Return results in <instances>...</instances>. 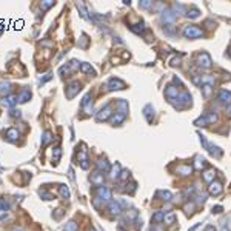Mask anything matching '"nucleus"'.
Wrapping results in <instances>:
<instances>
[{
	"mask_svg": "<svg viewBox=\"0 0 231 231\" xmlns=\"http://www.w3.org/2000/svg\"><path fill=\"white\" fill-rule=\"evenodd\" d=\"M183 36L188 37V39H197V37L203 36V33H202V29H199L197 26H186L185 31H183Z\"/></svg>",
	"mask_w": 231,
	"mask_h": 231,
	"instance_id": "obj_1",
	"label": "nucleus"
},
{
	"mask_svg": "<svg viewBox=\"0 0 231 231\" xmlns=\"http://www.w3.org/2000/svg\"><path fill=\"white\" fill-rule=\"evenodd\" d=\"M199 65H200L202 68H210V66H211V57L207 53H202L199 55Z\"/></svg>",
	"mask_w": 231,
	"mask_h": 231,
	"instance_id": "obj_2",
	"label": "nucleus"
},
{
	"mask_svg": "<svg viewBox=\"0 0 231 231\" xmlns=\"http://www.w3.org/2000/svg\"><path fill=\"white\" fill-rule=\"evenodd\" d=\"M216 120H217V117H216V114H207V116H203V117H200L199 120H196V125H199V126H200V123H202V125L213 123V122H216Z\"/></svg>",
	"mask_w": 231,
	"mask_h": 231,
	"instance_id": "obj_3",
	"label": "nucleus"
},
{
	"mask_svg": "<svg viewBox=\"0 0 231 231\" xmlns=\"http://www.w3.org/2000/svg\"><path fill=\"white\" fill-rule=\"evenodd\" d=\"M222 193V185L220 183H211V186H210V194H213V196H217V194H220Z\"/></svg>",
	"mask_w": 231,
	"mask_h": 231,
	"instance_id": "obj_4",
	"label": "nucleus"
},
{
	"mask_svg": "<svg viewBox=\"0 0 231 231\" xmlns=\"http://www.w3.org/2000/svg\"><path fill=\"white\" fill-rule=\"evenodd\" d=\"M165 94H166V97H168V99H174V97H177V96H179L177 88H176V87H168L166 91H165Z\"/></svg>",
	"mask_w": 231,
	"mask_h": 231,
	"instance_id": "obj_5",
	"label": "nucleus"
},
{
	"mask_svg": "<svg viewBox=\"0 0 231 231\" xmlns=\"http://www.w3.org/2000/svg\"><path fill=\"white\" fill-rule=\"evenodd\" d=\"M162 20L166 22V23H173V22H174V14H173L171 11H165L163 16H162Z\"/></svg>",
	"mask_w": 231,
	"mask_h": 231,
	"instance_id": "obj_6",
	"label": "nucleus"
},
{
	"mask_svg": "<svg viewBox=\"0 0 231 231\" xmlns=\"http://www.w3.org/2000/svg\"><path fill=\"white\" fill-rule=\"evenodd\" d=\"M219 99H220L223 103H230L231 102V92H228V91H222L220 96H219Z\"/></svg>",
	"mask_w": 231,
	"mask_h": 231,
	"instance_id": "obj_7",
	"label": "nucleus"
},
{
	"mask_svg": "<svg viewBox=\"0 0 231 231\" xmlns=\"http://www.w3.org/2000/svg\"><path fill=\"white\" fill-rule=\"evenodd\" d=\"M177 171L180 174H183V176H188V174H191V171H193V168L191 166H188V165H182V166H179Z\"/></svg>",
	"mask_w": 231,
	"mask_h": 231,
	"instance_id": "obj_8",
	"label": "nucleus"
},
{
	"mask_svg": "<svg viewBox=\"0 0 231 231\" xmlns=\"http://www.w3.org/2000/svg\"><path fill=\"white\" fill-rule=\"evenodd\" d=\"M203 179H205L207 182H211V180H213V179H214V171H213V170H210V171H207V173L203 174Z\"/></svg>",
	"mask_w": 231,
	"mask_h": 231,
	"instance_id": "obj_9",
	"label": "nucleus"
},
{
	"mask_svg": "<svg viewBox=\"0 0 231 231\" xmlns=\"http://www.w3.org/2000/svg\"><path fill=\"white\" fill-rule=\"evenodd\" d=\"M174 219H176V216H174V214H166L163 220H165V223H173V222H174Z\"/></svg>",
	"mask_w": 231,
	"mask_h": 231,
	"instance_id": "obj_10",
	"label": "nucleus"
},
{
	"mask_svg": "<svg viewBox=\"0 0 231 231\" xmlns=\"http://www.w3.org/2000/svg\"><path fill=\"white\" fill-rule=\"evenodd\" d=\"M162 219H165V213H156L153 216V220H154V222H159Z\"/></svg>",
	"mask_w": 231,
	"mask_h": 231,
	"instance_id": "obj_11",
	"label": "nucleus"
},
{
	"mask_svg": "<svg viewBox=\"0 0 231 231\" xmlns=\"http://www.w3.org/2000/svg\"><path fill=\"white\" fill-rule=\"evenodd\" d=\"M188 17H191V18L199 17V9H191V11L188 13Z\"/></svg>",
	"mask_w": 231,
	"mask_h": 231,
	"instance_id": "obj_12",
	"label": "nucleus"
},
{
	"mask_svg": "<svg viewBox=\"0 0 231 231\" xmlns=\"http://www.w3.org/2000/svg\"><path fill=\"white\" fill-rule=\"evenodd\" d=\"M160 196H162L165 200H170V199H171V193H170V191H162Z\"/></svg>",
	"mask_w": 231,
	"mask_h": 231,
	"instance_id": "obj_13",
	"label": "nucleus"
},
{
	"mask_svg": "<svg viewBox=\"0 0 231 231\" xmlns=\"http://www.w3.org/2000/svg\"><path fill=\"white\" fill-rule=\"evenodd\" d=\"M153 5V2H148V0H145V2H140V6L142 8H150Z\"/></svg>",
	"mask_w": 231,
	"mask_h": 231,
	"instance_id": "obj_14",
	"label": "nucleus"
},
{
	"mask_svg": "<svg viewBox=\"0 0 231 231\" xmlns=\"http://www.w3.org/2000/svg\"><path fill=\"white\" fill-rule=\"evenodd\" d=\"M205 231H216V228H214L213 225H208V227L205 228Z\"/></svg>",
	"mask_w": 231,
	"mask_h": 231,
	"instance_id": "obj_15",
	"label": "nucleus"
}]
</instances>
